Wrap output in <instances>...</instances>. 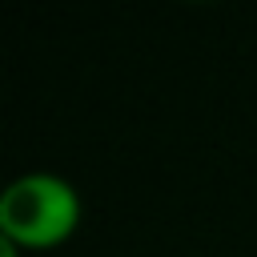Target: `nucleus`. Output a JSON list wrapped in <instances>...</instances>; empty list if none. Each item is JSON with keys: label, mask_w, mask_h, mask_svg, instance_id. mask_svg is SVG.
I'll return each instance as SVG.
<instances>
[{"label": "nucleus", "mask_w": 257, "mask_h": 257, "mask_svg": "<svg viewBox=\"0 0 257 257\" xmlns=\"http://www.w3.org/2000/svg\"><path fill=\"white\" fill-rule=\"evenodd\" d=\"M80 193L60 173H24L0 193V237L24 253L64 245L80 229Z\"/></svg>", "instance_id": "nucleus-1"}, {"label": "nucleus", "mask_w": 257, "mask_h": 257, "mask_svg": "<svg viewBox=\"0 0 257 257\" xmlns=\"http://www.w3.org/2000/svg\"><path fill=\"white\" fill-rule=\"evenodd\" d=\"M20 253H24V249H16L12 241H4V237H0V257H20Z\"/></svg>", "instance_id": "nucleus-2"}]
</instances>
